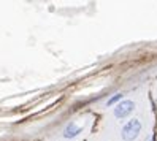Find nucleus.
I'll return each instance as SVG.
<instances>
[{"mask_svg": "<svg viewBox=\"0 0 157 141\" xmlns=\"http://www.w3.org/2000/svg\"><path fill=\"white\" fill-rule=\"evenodd\" d=\"M140 131H141V122L138 119H130L124 125L121 135H122L124 141H133L138 135H140Z\"/></svg>", "mask_w": 157, "mask_h": 141, "instance_id": "nucleus-1", "label": "nucleus"}, {"mask_svg": "<svg viewBox=\"0 0 157 141\" xmlns=\"http://www.w3.org/2000/svg\"><path fill=\"white\" fill-rule=\"evenodd\" d=\"M147 141H149V139H147Z\"/></svg>", "mask_w": 157, "mask_h": 141, "instance_id": "nucleus-5", "label": "nucleus"}, {"mask_svg": "<svg viewBox=\"0 0 157 141\" xmlns=\"http://www.w3.org/2000/svg\"><path fill=\"white\" fill-rule=\"evenodd\" d=\"M82 131V127H79V125H76L75 122H71V124H68L67 127H65V131H63V136L65 138H75L76 135H79Z\"/></svg>", "mask_w": 157, "mask_h": 141, "instance_id": "nucleus-3", "label": "nucleus"}, {"mask_svg": "<svg viewBox=\"0 0 157 141\" xmlns=\"http://www.w3.org/2000/svg\"><path fill=\"white\" fill-rule=\"evenodd\" d=\"M135 109V103L132 101V100H122L119 105H116V108H114V116L117 117V119H124V117H127L130 112Z\"/></svg>", "mask_w": 157, "mask_h": 141, "instance_id": "nucleus-2", "label": "nucleus"}, {"mask_svg": "<svg viewBox=\"0 0 157 141\" xmlns=\"http://www.w3.org/2000/svg\"><path fill=\"white\" fill-rule=\"evenodd\" d=\"M122 98V93H116V95H113L111 98H109L108 101H106V106H111V105H114L116 101H119Z\"/></svg>", "mask_w": 157, "mask_h": 141, "instance_id": "nucleus-4", "label": "nucleus"}]
</instances>
